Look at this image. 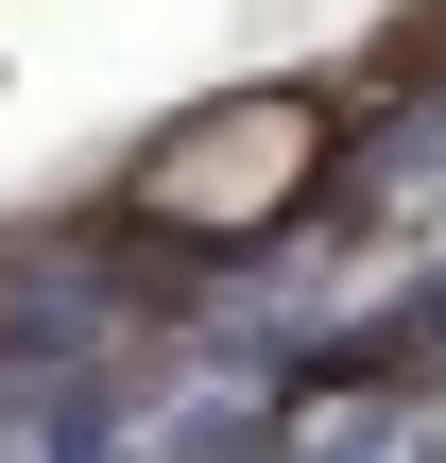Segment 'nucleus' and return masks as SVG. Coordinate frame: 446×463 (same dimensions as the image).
I'll return each instance as SVG.
<instances>
[{
	"mask_svg": "<svg viewBox=\"0 0 446 463\" xmlns=\"http://www.w3.org/2000/svg\"><path fill=\"white\" fill-rule=\"evenodd\" d=\"M292 189H309V103L189 120V137L138 172V206H155V223H258V206H292Z\"/></svg>",
	"mask_w": 446,
	"mask_h": 463,
	"instance_id": "obj_1",
	"label": "nucleus"
}]
</instances>
